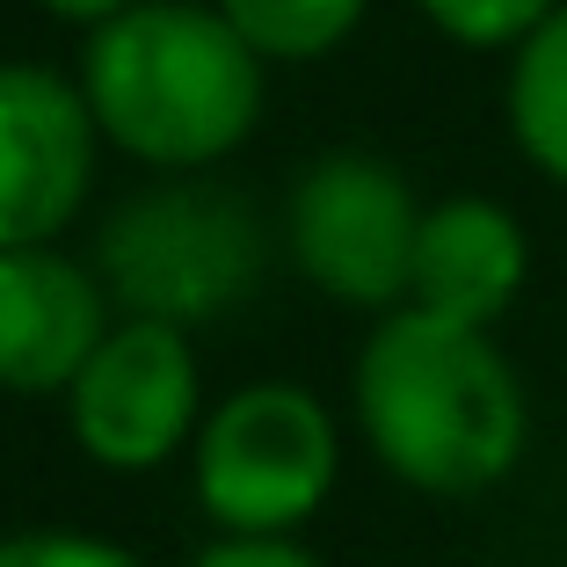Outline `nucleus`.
Instances as JSON below:
<instances>
[{
	"label": "nucleus",
	"mask_w": 567,
	"mask_h": 567,
	"mask_svg": "<svg viewBox=\"0 0 567 567\" xmlns=\"http://www.w3.org/2000/svg\"><path fill=\"white\" fill-rule=\"evenodd\" d=\"M364 451L415 495H487L524 466L532 401L495 328H458L422 306L371 320L350 364Z\"/></svg>",
	"instance_id": "obj_1"
},
{
	"label": "nucleus",
	"mask_w": 567,
	"mask_h": 567,
	"mask_svg": "<svg viewBox=\"0 0 567 567\" xmlns=\"http://www.w3.org/2000/svg\"><path fill=\"white\" fill-rule=\"evenodd\" d=\"M110 153L153 175H204L262 124L269 66L212 0H132L73 59Z\"/></svg>",
	"instance_id": "obj_2"
},
{
	"label": "nucleus",
	"mask_w": 567,
	"mask_h": 567,
	"mask_svg": "<svg viewBox=\"0 0 567 567\" xmlns=\"http://www.w3.org/2000/svg\"><path fill=\"white\" fill-rule=\"evenodd\" d=\"M342 481V430L299 379H248L204 408L189 495L218 538H299Z\"/></svg>",
	"instance_id": "obj_3"
},
{
	"label": "nucleus",
	"mask_w": 567,
	"mask_h": 567,
	"mask_svg": "<svg viewBox=\"0 0 567 567\" xmlns=\"http://www.w3.org/2000/svg\"><path fill=\"white\" fill-rule=\"evenodd\" d=\"M95 277L117 313L197 328L262 277V218L204 175H161L124 197L95 240Z\"/></svg>",
	"instance_id": "obj_4"
},
{
	"label": "nucleus",
	"mask_w": 567,
	"mask_h": 567,
	"mask_svg": "<svg viewBox=\"0 0 567 567\" xmlns=\"http://www.w3.org/2000/svg\"><path fill=\"white\" fill-rule=\"evenodd\" d=\"M422 212L430 204L408 189V175L385 153L334 146L306 161V175L284 197V248L320 299L379 320L408 306Z\"/></svg>",
	"instance_id": "obj_5"
},
{
	"label": "nucleus",
	"mask_w": 567,
	"mask_h": 567,
	"mask_svg": "<svg viewBox=\"0 0 567 567\" xmlns=\"http://www.w3.org/2000/svg\"><path fill=\"white\" fill-rule=\"evenodd\" d=\"M59 401H66V430L81 458L102 473H161L167 458L197 444L204 408H212L189 328L138 313L110 320V334Z\"/></svg>",
	"instance_id": "obj_6"
},
{
	"label": "nucleus",
	"mask_w": 567,
	"mask_h": 567,
	"mask_svg": "<svg viewBox=\"0 0 567 567\" xmlns=\"http://www.w3.org/2000/svg\"><path fill=\"white\" fill-rule=\"evenodd\" d=\"M102 132L81 81L0 59V248H59L95 197Z\"/></svg>",
	"instance_id": "obj_7"
},
{
	"label": "nucleus",
	"mask_w": 567,
	"mask_h": 567,
	"mask_svg": "<svg viewBox=\"0 0 567 567\" xmlns=\"http://www.w3.org/2000/svg\"><path fill=\"white\" fill-rule=\"evenodd\" d=\"M110 320L102 277L66 248H0V393H66Z\"/></svg>",
	"instance_id": "obj_8"
},
{
	"label": "nucleus",
	"mask_w": 567,
	"mask_h": 567,
	"mask_svg": "<svg viewBox=\"0 0 567 567\" xmlns=\"http://www.w3.org/2000/svg\"><path fill=\"white\" fill-rule=\"evenodd\" d=\"M532 284V234L495 197H436L415 234L408 306L458 328H495Z\"/></svg>",
	"instance_id": "obj_9"
},
{
	"label": "nucleus",
	"mask_w": 567,
	"mask_h": 567,
	"mask_svg": "<svg viewBox=\"0 0 567 567\" xmlns=\"http://www.w3.org/2000/svg\"><path fill=\"white\" fill-rule=\"evenodd\" d=\"M502 124H509V146H517L553 189H567V0L509 51Z\"/></svg>",
	"instance_id": "obj_10"
},
{
	"label": "nucleus",
	"mask_w": 567,
	"mask_h": 567,
	"mask_svg": "<svg viewBox=\"0 0 567 567\" xmlns=\"http://www.w3.org/2000/svg\"><path fill=\"white\" fill-rule=\"evenodd\" d=\"M262 66H313L364 30L371 0H212Z\"/></svg>",
	"instance_id": "obj_11"
},
{
	"label": "nucleus",
	"mask_w": 567,
	"mask_h": 567,
	"mask_svg": "<svg viewBox=\"0 0 567 567\" xmlns=\"http://www.w3.org/2000/svg\"><path fill=\"white\" fill-rule=\"evenodd\" d=\"M553 8L560 0H415V16L458 51H517Z\"/></svg>",
	"instance_id": "obj_12"
},
{
	"label": "nucleus",
	"mask_w": 567,
	"mask_h": 567,
	"mask_svg": "<svg viewBox=\"0 0 567 567\" xmlns=\"http://www.w3.org/2000/svg\"><path fill=\"white\" fill-rule=\"evenodd\" d=\"M0 567H146L132 546L102 532H66V524H30L0 538Z\"/></svg>",
	"instance_id": "obj_13"
},
{
	"label": "nucleus",
	"mask_w": 567,
	"mask_h": 567,
	"mask_svg": "<svg viewBox=\"0 0 567 567\" xmlns=\"http://www.w3.org/2000/svg\"><path fill=\"white\" fill-rule=\"evenodd\" d=\"M189 567H328L299 538H212L204 553H189Z\"/></svg>",
	"instance_id": "obj_14"
},
{
	"label": "nucleus",
	"mask_w": 567,
	"mask_h": 567,
	"mask_svg": "<svg viewBox=\"0 0 567 567\" xmlns=\"http://www.w3.org/2000/svg\"><path fill=\"white\" fill-rule=\"evenodd\" d=\"M51 22H73V30H95V22H110V16H124L132 0H37Z\"/></svg>",
	"instance_id": "obj_15"
}]
</instances>
